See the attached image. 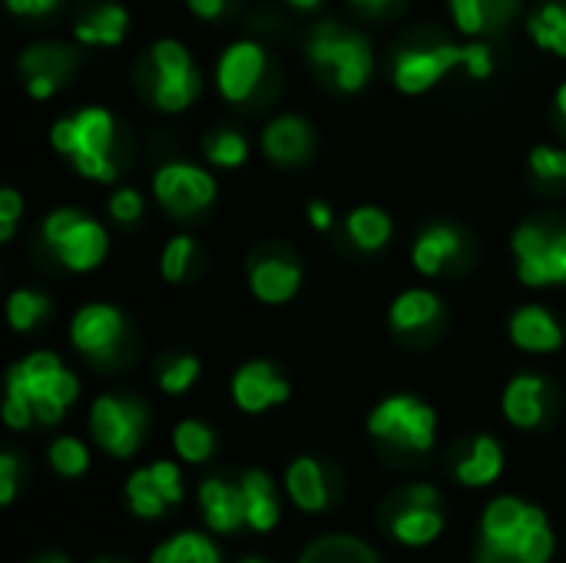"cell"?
Wrapping results in <instances>:
<instances>
[{"instance_id":"1","label":"cell","mask_w":566,"mask_h":563,"mask_svg":"<svg viewBox=\"0 0 566 563\" xmlns=\"http://www.w3.org/2000/svg\"><path fill=\"white\" fill-rule=\"evenodd\" d=\"M50 146L70 159V166L93 179L113 183L116 179V119L103 106H83L73 116H63L50 126Z\"/></svg>"},{"instance_id":"2","label":"cell","mask_w":566,"mask_h":563,"mask_svg":"<svg viewBox=\"0 0 566 563\" xmlns=\"http://www.w3.org/2000/svg\"><path fill=\"white\" fill-rule=\"evenodd\" d=\"M454 66H464L474 80H488L494 73V56L488 43H428V46H405L395 56V86L408 96L428 93L441 76Z\"/></svg>"},{"instance_id":"3","label":"cell","mask_w":566,"mask_h":563,"mask_svg":"<svg viewBox=\"0 0 566 563\" xmlns=\"http://www.w3.org/2000/svg\"><path fill=\"white\" fill-rule=\"evenodd\" d=\"M7 395L27 402L36 421L56 425L76 402L80 382L53 352H33L7 372Z\"/></svg>"},{"instance_id":"4","label":"cell","mask_w":566,"mask_h":563,"mask_svg":"<svg viewBox=\"0 0 566 563\" xmlns=\"http://www.w3.org/2000/svg\"><path fill=\"white\" fill-rule=\"evenodd\" d=\"M308 60L318 73H325L332 80V86L338 93H358L375 70L368 37L358 30H348L335 20H325L312 30Z\"/></svg>"},{"instance_id":"5","label":"cell","mask_w":566,"mask_h":563,"mask_svg":"<svg viewBox=\"0 0 566 563\" xmlns=\"http://www.w3.org/2000/svg\"><path fill=\"white\" fill-rule=\"evenodd\" d=\"M40 236L46 242V249L70 269V272H93L106 252H109V236L106 229L76 212V209H53L43 226H40Z\"/></svg>"},{"instance_id":"6","label":"cell","mask_w":566,"mask_h":563,"mask_svg":"<svg viewBox=\"0 0 566 563\" xmlns=\"http://www.w3.org/2000/svg\"><path fill=\"white\" fill-rule=\"evenodd\" d=\"M514 259L524 285H566V226L521 222L514 232Z\"/></svg>"},{"instance_id":"7","label":"cell","mask_w":566,"mask_h":563,"mask_svg":"<svg viewBox=\"0 0 566 563\" xmlns=\"http://www.w3.org/2000/svg\"><path fill=\"white\" fill-rule=\"evenodd\" d=\"M153 63V103L163 113H182L199 96V70L192 53L179 40H156L149 46Z\"/></svg>"},{"instance_id":"8","label":"cell","mask_w":566,"mask_h":563,"mask_svg":"<svg viewBox=\"0 0 566 563\" xmlns=\"http://www.w3.org/2000/svg\"><path fill=\"white\" fill-rule=\"evenodd\" d=\"M368 431L408 451H431L434 435H438V418L424 402L411 395H395V398H385L371 411Z\"/></svg>"},{"instance_id":"9","label":"cell","mask_w":566,"mask_h":563,"mask_svg":"<svg viewBox=\"0 0 566 563\" xmlns=\"http://www.w3.org/2000/svg\"><path fill=\"white\" fill-rule=\"evenodd\" d=\"M541 508H527L517 498H497L484 514V538L478 563H517V548L531 528L544 524Z\"/></svg>"},{"instance_id":"10","label":"cell","mask_w":566,"mask_h":563,"mask_svg":"<svg viewBox=\"0 0 566 563\" xmlns=\"http://www.w3.org/2000/svg\"><path fill=\"white\" fill-rule=\"evenodd\" d=\"M153 192L166 212H172L176 219H186V216H196L206 206H212L216 179L209 169H202L196 163H166L153 176Z\"/></svg>"},{"instance_id":"11","label":"cell","mask_w":566,"mask_h":563,"mask_svg":"<svg viewBox=\"0 0 566 563\" xmlns=\"http://www.w3.org/2000/svg\"><path fill=\"white\" fill-rule=\"evenodd\" d=\"M90 431L99 441V448H106L116 458H129L146 431V408L133 398L103 395L93 402Z\"/></svg>"},{"instance_id":"12","label":"cell","mask_w":566,"mask_h":563,"mask_svg":"<svg viewBox=\"0 0 566 563\" xmlns=\"http://www.w3.org/2000/svg\"><path fill=\"white\" fill-rule=\"evenodd\" d=\"M126 335V319L116 305L106 302H90L83 305L73 322H70V342L80 355L93 362H106L116 355L119 342Z\"/></svg>"},{"instance_id":"13","label":"cell","mask_w":566,"mask_h":563,"mask_svg":"<svg viewBox=\"0 0 566 563\" xmlns=\"http://www.w3.org/2000/svg\"><path fill=\"white\" fill-rule=\"evenodd\" d=\"M265 73V50L255 40H235L216 63V86L229 103H245Z\"/></svg>"},{"instance_id":"14","label":"cell","mask_w":566,"mask_h":563,"mask_svg":"<svg viewBox=\"0 0 566 563\" xmlns=\"http://www.w3.org/2000/svg\"><path fill=\"white\" fill-rule=\"evenodd\" d=\"M20 73H23V86L33 100H50L73 73L76 66V53L70 46L60 43H36L30 50L20 53Z\"/></svg>"},{"instance_id":"15","label":"cell","mask_w":566,"mask_h":563,"mask_svg":"<svg viewBox=\"0 0 566 563\" xmlns=\"http://www.w3.org/2000/svg\"><path fill=\"white\" fill-rule=\"evenodd\" d=\"M249 289L265 305H285L302 289V265L285 252H265L249 265Z\"/></svg>"},{"instance_id":"16","label":"cell","mask_w":566,"mask_h":563,"mask_svg":"<svg viewBox=\"0 0 566 563\" xmlns=\"http://www.w3.org/2000/svg\"><path fill=\"white\" fill-rule=\"evenodd\" d=\"M126 494L139 518H159L169 504H176L182 498L179 468L169 461H159L146 471H136L126 484Z\"/></svg>"},{"instance_id":"17","label":"cell","mask_w":566,"mask_h":563,"mask_svg":"<svg viewBox=\"0 0 566 563\" xmlns=\"http://www.w3.org/2000/svg\"><path fill=\"white\" fill-rule=\"evenodd\" d=\"M292 395L289 382L269 365V362H249L245 368L235 372L232 378V402L249 411V415H259L265 408H275L282 405L285 398Z\"/></svg>"},{"instance_id":"18","label":"cell","mask_w":566,"mask_h":563,"mask_svg":"<svg viewBox=\"0 0 566 563\" xmlns=\"http://www.w3.org/2000/svg\"><path fill=\"white\" fill-rule=\"evenodd\" d=\"M262 149L279 166H298L312 156V126L302 116L282 113L265 126Z\"/></svg>"},{"instance_id":"19","label":"cell","mask_w":566,"mask_h":563,"mask_svg":"<svg viewBox=\"0 0 566 563\" xmlns=\"http://www.w3.org/2000/svg\"><path fill=\"white\" fill-rule=\"evenodd\" d=\"M511 342L521 352L547 355V352H557L564 345V329H560V322L547 309L524 305V309H517L511 315Z\"/></svg>"},{"instance_id":"20","label":"cell","mask_w":566,"mask_h":563,"mask_svg":"<svg viewBox=\"0 0 566 563\" xmlns=\"http://www.w3.org/2000/svg\"><path fill=\"white\" fill-rule=\"evenodd\" d=\"M464 252V239L454 226H431L424 229L415 246H411V265L421 272V275H441L448 269V262H458Z\"/></svg>"},{"instance_id":"21","label":"cell","mask_w":566,"mask_h":563,"mask_svg":"<svg viewBox=\"0 0 566 563\" xmlns=\"http://www.w3.org/2000/svg\"><path fill=\"white\" fill-rule=\"evenodd\" d=\"M547 382L541 375H517L504 392V415L517 428H537L547 418Z\"/></svg>"},{"instance_id":"22","label":"cell","mask_w":566,"mask_h":563,"mask_svg":"<svg viewBox=\"0 0 566 563\" xmlns=\"http://www.w3.org/2000/svg\"><path fill=\"white\" fill-rule=\"evenodd\" d=\"M199 504L206 511V521L212 531H239L245 524V494L242 484L232 488L226 481H202L199 488Z\"/></svg>"},{"instance_id":"23","label":"cell","mask_w":566,"mask_h":563,"mask_svg":"<svg viewBox=\"0 0 566 563\" xmlns=\"http://www.w3.org/2000/svg\"><path fill=\"white\" fill-rule=\"evenodd\" d=\"M441 319V299L428 289H408L391 302L388 322L395 332L411 335V332H424Z\"/></svg>"},{"instance_id":"24","label":"cell","mask_w":566,"mask_h":563,"mask_svg":"<svg viewBox=\"0 0 566 563\" xmlns=\"http://www.w3.org/2000/svg\"><path fill=\"white\" fill-rule=\"evenodd\" d=\"M129 13L119 3H99L76 20V40L90 46H116L126 37Z\"/></svg>"},{"instance_id":"25","label":"cell","mask_w":566,"mask_h":563,"mask_svg":"<svg viewBox=\"0 0 566 563\" xmlns=\"http://www.w3.org/2000/svg\"><path fill=\"white\" fill-rule=\"evenodd\" d=\"M448 7L461 33L481 37L497 30L514 13L517 0H448Z\"/></svg>"},{"instance_id":"26","label":"cell","mask_w":566,"mask_h":563,"mask_svg":"<svg viewBox=\"0 0 566 563\" xmlns=\"http://www.w3.org/2000/svg\"><path fill=\"white\" fill-rule=\"evenodd\" d=\"M289 494L302 511H322L328 504V484H325V471L318 468V461L312 458H298L289 475H285Z\"/></svg>"},{"instance_id":"27","label":"cell","mask_w":566,"mask_h":563,"mask_svg":"<svg viewBox=\"0 0 566 563\" xmlns=\"http://www.w3.org/2000/svg\"><path fill=\"white\" fill-rule=\"evenodd\" d=\"M501 468H504L501 445L494 438H478L471 445V451L458 461V481L468 488H484V484L497 481Z\"/></svg>"},{"instance_id":"28","label":"cell","mask_w":566,"mask_h":563,"mask_svg":"<svg viewBox=\"0 0 566 563\" xmlns=\"http://www.w3.org/2000/svg\"><path fill=\"white\" fill-rule=\"evenodd\" d=\"M391 216L378 206H358L348 216V239L361 249V252H381L391 242Z\"/></svg>"},{"instance_id":"29","label":"cell","mask_w":566,"mask_h":563,"mask_svg":"<svg viewBox=\"0 0 566 563\" xmlns=\"http://www.w3.org/2000/svg\"><path fill=\"white\" fill-rule=\"evenodd\" d=\"M242 494H245V524L252 531H272L279 524V504H275L269 475L249 471L242 478Z\"/></svg>"},{"instance_id":"30","label":"cell","mask_w":566,"mask_h":563,"mask_svg":"<svg viewBox=\"0 0 566 563\" xmlns=\"http://www.w3.org/2000/svg\"><path fill=\"white\" fill-rule=\"evenodd\" d=\"M438 534H441V514H438L434 508L408 504V508L395 518V538L405 541V544H411V548L431 544Z\"/></svg>"},{"instance_id":"31","label":"cell","mask_w":566,"mask_h":563,"mask_svg":"<svg viewBox=\"0 0 566 563\" xmlns=\"http://www.w3.org/2000/svg\"><path fill=\"white\" fill-rule=\"evenodd\" d=\"M531 37L541 50H551L566 56V7L564 3H544L531 17Z\"/></svg>"},{"instance_id":"32","label":"cell","mask_w":566,"mask_h":563,"mask_svg":"<svg viewBox=\"0 0 566 563\" xmlns=\"http://www.w3.org/2000/svg\"><path fill=\"white\" fill-rule=\"evenodd\" d=\"M298 563H378V557L355 538H322Z\"/></svg>"},{"instance_id":"33","label":"cell","mask_w":566,"mask_h":563,"mask_svg":"<svg viewBox=\"0 0 566 563\" xmlns=\"http://www.w3.org/2000/svg\"><path fill=\"white\" fill-rule=\"evenodd\" d=\"M149 563H219V554L202 534H179L159 544Z\"/></svg>"},{"instance_id":"34","label":"cell","mask_w":566,"mask_h":563,"mask_svg":"<svg viewBox=\"0 0 566 563\" xmlns=\"http://www.w3.org/2000/svg\"><path fill=\"white\" fill-rule=\"evenodd\" d=\"M50 309H53V302L43 292L17 289L7 302V319H10L13 332H33L50 315Z\"/></svg>"},{"instance_id":"35","label":"cell","mask_w":566,"mask_h":563,"mask_svg":"<svg viewBox=\"0 0 566 563\" xmlns=\"http://www.w3.org/2000/svg\"><path fill=\"white\" fill-rule=\"evenodd\" d=\"M202 153L212 166L219 169H239L245 159H249V143L245 136H239L235 129H219V133H209L206 143H202Z\"/></svg>"},{"instance_id":"36","label":"cell","mask_w":566,"mask_h":563,"mask_svg":"<svg viewBox=\"0 0 566 563\" xmlns=\"http://www.w3.org/2000/svg\"><path fill=\"white\" fill-rule=\"evenodd\" d=\"M172 445H176L179 458H186L189 465H202L212 455L216 438H212V431L202 421H182L172 431Z\"/></svg>"},{"instance_id":"37","label":"cell","mask_w":566,"mask_h":563,"mask_svg":"<svg viewBox=\"0 0 566 563\" xmlns=\"http://www.w3.org/2000/svg\"><path fill=\"white\" fill-rule=\"evenodd\" d=\"M192 256H196V242L189 236H176L166 242L163 249V259H159V269H163V279L166 282H182L189 265H192Z\"/></svg>"},{"instance_id":"38","label":"cell","mask_w":566,"mask_h":563,"mask_svg":"<svg viewBox=\"0 0 566 563\" xmlns=\"http://www.w3.org/2000/svg\"><path fill=\"white\" fill-rule=\"evenodd\" d=\"M196 378H199V362L192 355H176L159 368V388L166 395H182L186 388L196 385Z\"/></svg>"},{"instance_id":"39","label":"cell","mask_w":566,"mask_h":563,"mask_svg":"<svg viewBox=\"0 0 566 563\" xmlns=\"http://www.w3.org/2000/svg\"><path fill=\"white\" fill-rule=\"evenodd\" d=\"M50 465H53L63 478H76V475L86 471L90 455H86V448H83L76 438H60V441H53V448H50Z\"/></svg>"},{"instance_id":"40","label":"cell","mask_w":566,"mask_h":563,"mask_svg":"<svg viewBox=\"0 0 566 563\" xmlns=\"http://www.w3.org/2000/svg\"><path fill=\"white\" fill-rule=\"evenodd\" d=\"M531 173L541 183H564L566 149H560V146H534L531 149Z\"/></svg>"},{"instance_id":"41","label":"cell","mask_w":566,"mask_h":563,"mask_svg":"<svg viewBox=\"0 0 566 563\" xmlns=\"http://www.w3.org/2000/svg\"><path fill=\"white\" fill-rule=\"evenodd\" d=\"M143 196L136 192V189H116L113 196H109V216L116 219V222H123V226H133V222H139V216H143Z\"/></svg>"},{"instance_id":"42","label":"cell","mask_w":566,"mask_h":563,"mask_svg":"<svg viewBox=\"0 0 566 563\" xmlns=\"http://www.w3.org/2000/svg\"><path fill=\"white\" fill-rule=\"evenodd\" d=\"M23 216V196L17 189H3L0 192V242H10L17 232V222Z\"/></svg>"},{"instance_id":"43","label":"cell","mask_w":566,"mask_h":563,"mask_svg":"<svg viewBox=\"0 0 566 563\" xmlns=\"http://www.w3.org/2000/svg\"><path fill=\"white\" fill-rule=\"evenodd\" d=\"M17 491V458L13 455H0V501L10 504Z\"/></svg>"},{"instance_id":"44","label":"cell","mask_w":566,"mask_h":563,"mask_svg":"<svg viewBox=\"0 0 566 563\" xmlns=\"http://www.w3.org/2000/svg\"><path fill=\"white\" fill-rule=\"evenodd\" d=\"M60 0H7V10L17 17H46L50 10H56Z\"/></svg>"},{"instance_id":"45","label":"cell","mask_w":566,"mask_h":563,"mask_svg":"<svg viewBox=\"0 0 566 563\" xmlns=\"http://www.w3.org/2000/svg\"><path fill=\"white\" fill-rule=\"evenodd\" d=\"M308 222H312V229H318V232H328V229H332V222H335V216H332V206H328V202H318V199H312V202H308Z\"/></svg>"},{"instance_id":"46","label":"cell","mask_w":566,"mask_h":563,"mask_svg":"<svg viewBox=\"0 0 566 563\" xmlns=\"http://www.w3.org/2000/svg\"><path fill=\"white\" fill-rule=\"evenodd\" d=\"M186 3L202 20H216V17H222L229 10V0H186Z\"/></svg>"},{"instance_id":"47","label":"cell","mask_w":566,"mask_h":563,"mask_svg":"<svg viewBox=\"0 0 566 563\" xmlns=\"http://www.w3.org/2000/svg\"><path fill=\"white\" fill-rule=\"evenodd\" d=\"M408 504H424V508H434L438 504V491L431 484H418L408 491Z\"/></svg>"},{"instance_id":"48","label":"cell","mask_w":566,"mask_h":563,"mask_svg":"<svg viewBox=\"0 0 566 563\" xmlns=\"http://www.w3.org/2000/svg\"><path fill=\"white\" fill-rule=\"evenodd\" d=\"M557 113H560V126L566 129V83L557 90Z\"/></svg>"},{"instance_id":"49","label":"cell","mask_w":566,"mask_h":563,"mask_svg":"<svg viewBox=\"0 0 566 563\" xmlns=\"http://www.w3.org/2000/svg\"><path fill=\"white\" fill-rule=\"evenodd\" d=\"M355 7H361V10H381V7H388L391 0H352Z\"/></svg>"},{"instance_id":"50","label":"cell","mask_w":566,"mask_h":563,"mask_svg":"<svg viewBox=\"0 0 566 563\" xmlns=\"http://www.w3.org/2000/svg\"><path fill=\"white\" fill-rule=\"evenodd\" d=\"M285 3H292L295 10H315V7H318L322 0H285Z\"/></svg>"},{"instance_id":"51","label":"cell","mask_w":566,"mask_h":563,"mask_svg":"<svg viewBox=\"0 0 566 563\" xmlns=\"http://www.w3.org/2000/svg\"><path fill=\"white\" fill-rule=\"evenodd\" d=\"M33 563H66V557H60V554H53V557H40V561Z\"/></svg>"},{"instance_id":"52","label":"cell","mask_w":566,"mask_h":563,"mask_svg":"<svg viewBox=\"0 0 566 563\" xmlns=\"http://www.w3.org/2000/svg\"><path fill=\"white\" fill-rule=\"evenodd\" d=\"M242 563H262V561H255V557H249V561H242Z\"/></svg>"}]
</instances>
